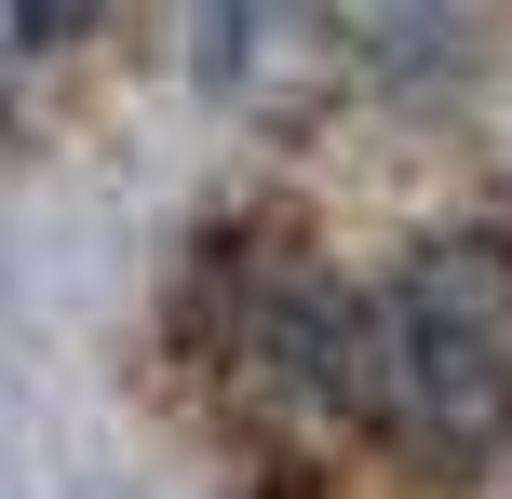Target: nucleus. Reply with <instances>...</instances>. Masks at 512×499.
<instances>
[{
  "label": "nucleus",
  "mask_w": 512,
  "mask_h": 499,
  "mask_svg": "<svg viewBox=\"0 0 512 499\" xmlns=\"http://www.w3.org/2000/svg\"><path fill=\"white\" fill-rule=\"evenodd\" d=\"M337 419H364L405 473L486 486L512 459V243L432 230L391 284L337 297Z\"/></svg>",
  "instance_id": "nucleus-1"
},
{
  "label": "nucleus",
  "mask_w": 512,
  "mask_h": 499,
  "mask_svg": "<svg viewBox=\"0 0 512 499\" xmlns=\"http://www.w3.org/2000/svg\"><path fill=\"white\" fill-rule=\"evenodd\" d=\"M95 14H108V0H14V41H27V54H54V41H81Z\"/></svg>",
  "instance_id": "nucleus-2"
}]
</instances>
